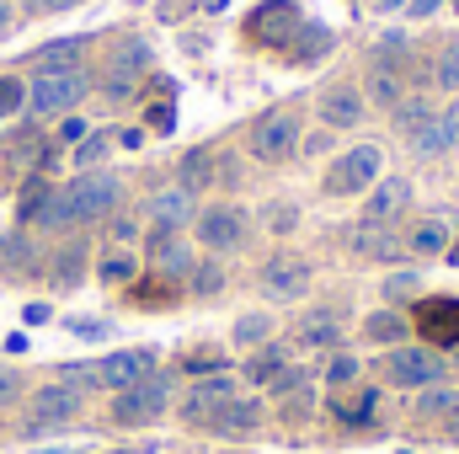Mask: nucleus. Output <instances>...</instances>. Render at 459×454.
<instances>
[{
    "mask_svg": "<svg viewBox=\"0 0 459 454\" xmlns=\"http://www.w3.org/2000/svg\"><path fill=\"white\" fill-rule=\"evenodd\" d=\"M321 123H326V128H352V123H363V97H358V86H326V92H321Z\"/></svg>",
    "mask_w": 459,
    "mask_h": 454,
    "instance_id": "obj_17",
    "label": "nucleus"
},
{
    "mask_svg": "<svg viewBox=\"0 0 459 454\" xmlns=\"http://www.w3.org/2000/svg\"><path fill=\"white\" fill-rule=\"evenodd\" d=\"M406 204H411V182H406V177H379V182L363 193V220H358V225H390Z\"/></svg>",
    "mask_w": 459,
    "mask_h": 454,
    "instance_id": "obj_11",
    "label": "nucleus"
},
{
    "mask_svg": "<svg viewBox=\"0 0 459 454\" xmlns=\"http://www.w3.org/2000/svg\"><path fill=\"white\" fill-rule=\"evenodd\" d=\"M54 198V182H43V177H32L27 188H22V198H16V225H32L38 214H43V204Z\"/></svg>",
    "mask_w": 459,
    "mask_h": 454,
    "instance_id": "obj_30",
    "label": "nucleus"
},
{
    "mask_svg": "<svg viewBox=\"0 0 459 454\" xmlns=\"http://www.w3.org/2000/svg\"><path fill=\"white\" fill-rule=\"evenodd\" d=\"M337 337H342L337 310H310V316L294 327V342H299V347H332Z\"/></svg>",
    "mask_w": 459,
    "mask_h": 454,
    "instance_id": "obj_23",
    "label": "nucleus"
},
{
    "mask_svg": "<svg viewBox=\"0 0 459 454\" xmlns=\"http://www.w3.org/2000/svg\"><path fill=\"white\" fill-rule=\"evenodd\" d=\"M411 11H417V16H428V11H438V0H411Z\"/></svg>",
    "mask_w": 459,
    "mask_h": 454,
    "instance_id": "obj_49",
    "label": "nucleus"
},
{
    "mask_svg": "<svg viewBox=\"0 0 459 454\" xmlns=\"http://www.w3.org/2000/svg\"><path fill=\"white\" fill-rule=\"evenodd\" d=\"M198 240L209 246V251H235L240 240H246V214L235 209V204H220V209H204L198 220Z\"/></svg>",
    "mask_w": 459,
    "mask_h": 454,
    "instance_id": "obj_10",
    "label": "nucleus"
},
{
    "mask_svg": "<svg viewBox=\"0 0 459 454\" xmlns=\"http://www.w3.org/2000/svg\"><path fill=\"white\" fill-rule=\"evenodd\" d=\"M417 289H422V278H417V273H395V278L385 284V300H411Z\"/></svg>",
    "mask_w": 459,
    "mask_h": 454,
    "instance_id": "obj_41",
    "label": "nucleus"
},
{
    "mask_svg": "<svg viewBox=\"0 0 459 454\" xmlns=\"http://www.w3.org/2000/svg\"><path fill=\"white\" fill-rule=\"evenodd\" d=\"M326 54H332V32H326L321 22H299V32L289 38V59L316 65V59H326Z\"/></svg>",
    "mask_w": 459,
    "mask_h": 454,
    "instance_id": "obj_21",
    "label": "nucleus"
},
{
    "mask_svg": "<svg viewBox=\"0 0 459 454\" xmlns=\"http://www.w3.org/2000/svg\"><path fill=\"white\" fill-rule=\"evenodd\" d=\"M81 0H22L27 16H54V11H75Z\"/></svg>",
    "mask_w": 459,
    "mask_h": 454,
    "instance_id": "obj_43",
    "label": "nucleus"
},
{
    "mask_svg": "<svg viewBox=\"0 0 459 454\" xmlns=\"http://www.w3.org/2000/svg\"><path fill=\"white\" fill-rule=\"evenodd\" d=\"M59 139H65V144H81V139H86V123H81V118H65V123H59Z\"/></svg>",
    "mask_w": 459,
    "mask_h": 454,
    "instance_id": "obj_45",
    "label": "nucleus"
},
{
    "mask_svg": "<svg viewBox=\"0 0 459 454\" xmlns=\"http://www.w3.org/2000/svg\"><path fill=\"white\" fill-rule=\"evenodd\" d=\"M379 182V144H358V150H347L332 161V171H326V193L332 198H358V193H368Z\"/></svg>",
    "mask_w": 459,
    "mask_h": 454,
    "instance_id": "obj_5",
    "label": "nucleus"
},
{
    "mask_svg": "<svg viewBox=\"0 0 459 454\" xmlns=\"http://www.w3.org/2000/svg\"><path fill=\"white\" fill-rule=\"evenodd\" d=\"M390 118H395V128H401L406 139H417V134L433 123V102H428V97H406L401 108H390Z\"/></svg>",
    "mask_w": 459,
    "mask_h": 454,
    "instance_id": "obj_29",
    "label": "nucleus"
},
{
    "mask_svg": "<svg viewBox=\"0 0 459 454\" xmlns=\"http://www.w3.org/2000/svg\"><path fill=\"white\" fill-rule=\"evenodd\" d=\"M150 70V48L144 43H117L113 54H108V70H102V97L108 102H123V97H134V86H139V75Z\"/></svg>",
    "mask_w": 459,
    "mask_h": 454,
    "instance_id": "obj_8",
    "label": "nucleus"
},
{
    "mask_svg": "<svg viewBox=\"0 0 459 454\" xmlns=\"http://www.w3.org/2000/svg\"><path fill=\"white\" fill-rule=\"evenodd\" d=\"M368 97H374L379 108H401V102H406L395 65H379V59H374V70H368Z\"/></svg>",
    "mask_w": 459,
    "mask_h": 454,
    "instance_id": "obj_27",
    "label": "nucleus"
},
{
    "mask_svg": "<svg viewBox=\"0 0 459 454\" xmlns=\"http://www.w3.org/2000/svg\"><path fill=\"white\" fill-rule=\"evenodd\" d=\"M455 369H459V353H455Z\"/></svg>",
    "mask_w": 459,
    "mask_h": 454,
    "instance_id": "obj_54",
    "label": "nucleus"
},
{
    "mask_svg": "<svg viewBox=\"0 0 459 454\" xmlns=\"http://www.w3.org/2000/svg\"><path fill=\"white\" fill-rule=\"evenodd\" d=\"M401 5H406V0H379V11H401Z\"/></svg>",
    "mask_w": 459,
    "mask_h": 454,
    "instance_id": "obj_52",
    "label": "nucleus"
},
{
    "mask_svg": "<svg viewBox=\"0 0 459 454\" xmlns=\"http://www.w3.org/2000/svg\"><path fill=\"white\" fill-rule=\"evenodd\" d=\"M332 412H337V423H352V428H358V423H368V417H374V390H368L363 401H352V406L332 401Z\"/></svg>",
    "mask_w": 459,
    "mask_h": 454,
    "instance_id": "obj_39",
    "label": "nucleus"
},
{
    "mask_svg": "<svg viewBox=\"0 0 459 454\" xmlns=\"http://www.w3.org/2000/svg\"><path fill=\"white\" fill-rule=\"evenodd\" d=\"M5 27H11V5L0 0V32H5Z\"/></svg>",
    "mask_w": 459,
    "mask_h": 454,
    "instance_id": "obj_50",
    "label": "nucleus"
},
{
    "mask_svg": "<svg viewBox=\"0 0 459 454\" xmlns=\"http://www.w3.org/2000/svg\"><path fill=\"white\" fill-rule=\"evenodd\" d=\"M363 337L368 342H401L406 337V321H401L395 310H374V316L363 321Z\"/></svg>",
    "mask_w": 459,
    "mask_h": 454,
    "instance_id": "obj_32",
    "label": "nucleus"
},
{
    "mask_svg": "<svg viewBox=\"0 0 459 454\" xmlns=\"http://www.w3.org/2000/svg\"><path fill=\"white\" fill-rule=\"evenodd\" d=\"M81 54H86V43H81V38H59V43L38 48L32 59H38V75H43V70H81Z\"/></svg>",
    "mask_w": 459,
    "mask_h": 454,
    "instance_id": "obj_25",
    "label": "nucleus"
},
{
    "mask_svg": "<svg viewBox=\"0 0 459 454\" xmlns=\"http://www.w3.org/2000/svg\"><path fill=\"white\" fill-rule=\"evenodd\" d=\"M22 108H27V86L16 75H0V118L22 113Z\"/></svg>",
    "mask_w": 459,
    "mask_h": 454,
    "instance_id": "obj_34",
    "label": "nucleus"
},
{
    "mask_svg": "<svg viewBox=\"0 0 459 454\" xmlns=\"http://www.w3.org/2000/svg\"><path fill=\"white\" fill-rule=\"evenodd\" d=\"M283 374V347H262L256 358H246V380L251 385H273Z\"/></svg>",
    "mask_w": 459,
    "mask_h": 454,
    "instance_id": "obj_31",
    "label": "nucleus"
},
{
    "mask_svg": "<svg viewBox=\"0 0 459 454\" xmlns=\"http://www.w3.org/2000/svg\"><path fill=\"white\" fill-rule=\"evenodd\" d=\"M59 198H65V209H70V225H97V220H108L117 209L123 182H117L113 171H86V177H75L70 188H59Z\"/></svg>",
    "mask_w": 459,
    "mask_h": 454,
    "instance_id": "obj_3",
    "label": "nucleus"
},
{
    "mask_svg": "<svg viewBox=\"0 0 459 454\" xmlns=\"http://www.w3.org/2000/svg\"><path fill=\"white\" fill-rule=\"evenodd\" d=\"M256 423H262V406H256L251 396H230V401H220V406L204 417V428L220 433V439H240V433H251Z\"/></svg>",
    "mask_w": 459,
    "mask_h": 454,
    "instance_id": "obj_14",
    "label": "nucleus"
},
{
    "mask_svg": "<svg viewBox=\"0 0 459 454\" xmlns=\"http://www.w3.org/2000/svg\"><path fill=\"white\" fill-rule=\"evenodd\" d=\"M267 332H273L267 316H240V321H235V342H246V347H251V342H267Z\"/></svg>",
    "mask_w": 459,
    "mask_h": 454,
    "instance_id": "obj_38",
    "label": "nucleus"
},
{
    "mask_svg": "<svg viewBox=\"0 0 459 454\" xmlns=\"http://www.w3.org/2000/svg\"><path fill=\"white\" fill-rule=\"evenodd\" d=\"M438 86L444 92H459V43H449L444 59H438Z\"/></svg>",
    "mask_w": 459,
    "mask_h": 454,
    "instance_id": "obj_40",
    "label": "nucleus"
},
{
    "mask_svg": "<svg viewBox=\"0 0 459 454\" xmlns=\"http://www.w3.org/2000/svg\"><path fill=\"white\" fill-rule=\"evenodd\" d=\"M134 230H139L134 220H113V235H117V240H134Z\"/></svg>",
    "mask_w": 459,
    "mask_h": 454,
    "instance_id": "obj_48",
    "label": "nucleus"
},
{
    "mask_svg": "<svg viewBox=\"0 0 459 454\" xmlns=\"http://www.w3.org/2000/svg\"><path fill=\"white\" fill-rule=\"evenodd\" d=\"M144 220L155 230L193 225V193H182V188H155V193L144 198Z\"/></svg>",
    "mask_w": 459,
    "mask_h": 454,
    "instance_id": "obj_15",
    "label": "nucleus"
},
{
    "mask_svg": "<svg viewBox=\"0 0 459 454\" xmlns=\"http://www.w3.org/2000/svg\"><path fill=\"white\" fill-rule=\"evenodd\" d=\"M166 406H171V380H160V374H144L139 385L117 390L113 423H123V428H144V423H155Z\"/></svg>",
    "mask_w": 459,
    "mask_h": 454,
    "instance_id": "obj_4",
    "label": "nucleus"
},
{
    "mask_svg": "<svg viewBox=\"0 0 459 454\" xmlns=\"http://www.w3.org/2000/svg\"><path fill=\"white\" fill-rule=\"evenodd\" d=\"M262 220H267L273 235H289V230L299 225V209H294V204H267V209H262Z\"/></svg>",
    "mask_w": 459,
    "mask_h": 454,
    "instance_id": "obj_35",
    "label": "nucleus"
},
{
    "mask_svg": "<svg viewBox=\"0 0 459 454\" xmlns=\"http://www.w3.org/2000/svg\"><path fill=\"white\" fill-rule=\"evenodd\" d=\"M220 284H225V273H220V267H214V262H209V267H198V273H193V289H198V294H214V289H220Z\"/></svg>",
    "mask_w": 459,
    "mask_h": 454,
    "instance_id": "obj_44",
    "label": "nucleus"
},
{
    "mask_svg": "<svg viewBox=\"0 0 459 454\" xmlns=\"http://www.w3.org/2000/svg\"><path fill=\"white\" fill-rule=\"evenodd\" d=\"M150 123H155V128H171V123H177V113H171V102H160V108L150 113Z\"/></svg>",
    "mask_w": 459,
    "mask_h": 454,
    "instance_id": "obj_47",
    "label": "nucleus"
},
{
    "mask_svg": "<svg viewBox=\"0 0 459 454\" xmlns=\"http://www.w3.org/2000/svg\"><path fill=\"white\" fill-rule=\"evenodd\" d=\"M299 139H305L299 108H267V113L246 128V155L262 161V166H283V161H294Z\"/></svg>",
    "mask_w": 459,
    "mask_h": 454,
    "instance_id": "obj_1",
    "label": "nucleus"
},
{
    "mask_svg": "<svg viewBox=\"0 0 459 454\" xmlns=\"http://www.w3.org/2000/svg\"><path fill=\"white\" fill-rule=\"evenodd\" d=\"M352 374H358V358H347V353H337V358L326 363V380H332L337 390H342V385H347V380H352Z\"/></svg>",
    "mask_w": 459,
    "mask_h": 454,
    "instance_id": "obj_42",
    "label": "nucleus"
},
{
    "mask_svg": "<svg viewBox=\"0 0 459 454\" xmlns=\"http://www.w3.org/2000/svg\"><path fill=\"white\" fill-rule=\"evenodd\" d=\"M352 251L368 257V262H395V257H406V240H395L390 225H358L352 230Z\"/></svg>",
    "mask_w": 459,
    "mask_h": 454,
    "instance_id": "obj_19",
    "label": "nucleus"
},
{
    "mask_svg": "<svg viewBox=\"0 0 459 454\" xmlns=\"http://www.w3.org/2000/svg\"><path fill=\"white\" fill-rule=\"evenodd\" d=\"M455 412H459V390H449V385L417 390V417H422V423H449Z\"/></svg>",
    "mask_w": 459,
    "mask_h": 454,
    "instance_id": "obj_24",
    "label": "nucleus"
},
{
    "mask_svg": "<svg viewBox=\"0 0 459 454\" xmlns=\"http://www.w3.org/2000/svg\"><path fill=\"white\" fill-rule=\"evenodd\" d=\"M81 412V396H75V385H43L38 396H32V406H27V428L32 433H43V428H59V423H70Z\"/></svg>",
    "mask_w": 459,
    "mask_h": 454,
    "instance_id": "obj_12",
    "label": "nucleus"
},
{
    "mask_svg": "<svg viewBox=\"0 0 459 454\" xmlns=\"http://www.w3.org/2000/svg\"><path fill=\"white\" fill-rule=\"evenodd\" d=\"M16 390H22V385H16V374H5V369H0V406H5V401H16Z\"/></svg>",
    "mask_w": 459,
    "mask_h": 454,
    "instance_id": "obj_46",
    "label": "nucleus"
},
{
    "mask_svg": "<svg viewBox=\"0 0 459 454\" xmlns=\"http://www.w3.org/2000/svg\"><path fill=\"white\" fill-rule=\"evenodd\" d=\"M256 284H262L267 300H299L310 289V267L299 257H267L262 273H256Z\"/></svg>",
    "mask_w": 459,
    "mask_h": 454,
    "instance_id": "obj_9",
    "label": "nucleus"
},
{
    "mask_svg": "<svg viewBox=\"0 0 459 454\" xmlns=\"http://www.w3.org/2000/svg\"><path fill=\"white\" fill-rule=\"evenodd\" d=\"M150 369H155V353H150V347L108 353V358L97 363V385H108V390H128V385H139Z\"/></svg>",
    "mask_w": 459,
    "mask_h": 454,
    "instance_id": "obj_13",
    "label": "nucleus"
},
{
    "mask_svg": "<svg viewBox=\"0 0 459 454\" xmlns=\"http://www.w3.org/2000/svg\"><path fill=\"white\" fill-rule=\"evenodd\" d=\"M134 267H139V262H134L128 251H113V257H102V284H128V278H134Z\"/></svg>",
    "mask_w": 459,
    "mask_h": 454,
    "instance_id": "obj_36",
    "label": "nucleus"
},
{
    "mask_svg": "<svg viewBox=\"0 0 459 454\" xmlns=\"http://www.w3.org/2000/svg\"><path fill=\"white\" fill-rule=\"evenodd\" d=\"M406 251H417V257H438V251H449V220H422V225L406 235Z\"/></svg>",
    "mask_w": 459,
    "mask_h": 454,
    "instance_id": "obj_26",
    "label": "nucleus"
},
{
    "mask_svg": "<svg viewBox=\"0 0 459 454\" xmlns=\"http://www.w3.org/2000/svg\"><path fill=\"white\" fill-rule=\"evenodd\" d=\"M385 380L401 385V390H428V385L444 380V358L428 353V347H395L385 358Z\"/></svg>",
    "mask_w": 459,
    "mask_h": 454,
    "instance_id": "obj_7",
    "label": "nucleus"
},
{
    "mask_svg": "<svg viewBox=\"0 0 459 454\" xmlns=\"http://www.w3.org/2000/svg\"><path fill=\"white\" fill-rule=\"evenodd\" d=\"M81 273H86V246H81V240H70V246L54 257L48 278H54V289H75V284H81Z\"/></svg>",
    "mask_w": 459,
    "mask_h": 454,
    "instance_id": "obj_28",
    "label": "nucleus"
},
{
    "mask_svg": "<svg viewBox=\"0 0 459 454\" xmlns=\"http://www.w3.org/2000/svg\"><path fill=\"white\" fill-rule=\"evenodd\" d=\"M422 337L459 342V300H428L422 305Z\"/></svg>",
    "mask_w": 459,
    "mask_h": 454,
    "instance_id": "obj_20",
    "label": "nucleus"
},
{
    "mask_svg": "<svg viewBox=\"0 0 459 454\" xmlns=\"http://www.w3.org/2000/svg\"><path fill=\"white\" fill-rule=\"evenodd\" d=\"M214 171H220L214 150H187L182 166H177V188H182V193H204V188L214 182Z\"/></svg>",
    "mask_w": 459,
    "mask_h": 454,
    "instance_id": "obj_22",
    "label": "nucleus"
},
{
    "mask_svg": "<svg viewBox=\"0 0 459 454\" xmlns=\"http://www.w3.org/2000/svg\"><path fill=\"white\" fill-rule=\"evenodd\" d=\"M0 262H11V273H27V262H32L27 240H22V235H5V240H0Z\"/></svg>",
    "mask_w": 459,
    "mask_h": 454,
    "instance_id": "obj_37",
    "label": "nucleus"
},
{
    "mask_svg": "<svg viewBox=\"0 0 459 454\" xmlns=\"http://www.w3.org/2000/svg\"><path fill=\"white\" fill-rule=\"evenodd\" d=\"M299 32V5L294 0H267L246 16V38L262 48H289V38Z\"/></svg>",
    "mask_w": 459,
    "mask_h": 454,
    "instance_id": "obj_6",
    "label": "nucleus"
},
{
    "mask_svg": "<svg viewBox=\"0 0 459 454\" xmlns=\"http://www.w3.org/2000/svg\"><path fill=\"white\" fill-rule=\"evenodd\" d=\"M150 267L166 273V278H187L198 262H193V246H187L177 230H155V235H150Z\"/></svg>",
    "mask_w": 459,
    "mask_h": 454,
    "instance_id": "obj_16",
    "label": "nucleus"
},
{
    "mask_svg": "<svg viewBox=\"0 0 459 454\" xmlns=\"http://www.w3.org/2000/svg\"><path fill=\"white\" fill-rule=\"evenodd\" d=\"M444 428H449V439H459V412L449 417V423H444Z\"/></svg>",
    "mask_w": 459,
    "mask_h": 454,
    "instance_id": "obj_51",
    "label": "nucleus"
},
{
    "mask_svg": "<svg viewBox=\"0 0 459 454\" xmlns=\"http://www.w3.org/2000/svg\"><path fill=\"white\" fill-rule=\"evenodd\" d=\"M220 5H225V0H204V11H220Z\"/></svg>",
    "mask_w": 459,
    "mask_h": 454,
    "instance_id": "obj_53",
    "label": "nucleus"
},
{
    "mask_svg": "<svg viewBox=\"0 0 459 454\" xmlns=\"http://www.w3.org/2000/svg\"><path fill=\"white\" fill-rule=\"evenodd\" d=\"M230 390H235V385H230V374H214V380H198V385L187 390V401H182V417L204 428V417H209V412H214L220 401H230Z\"/></svg>",
    "mask_w": 459,
    "mask_h": 454,
    "instance_id": "obj_18",
    "label": "nucleus"
},
{
    "mask_svg": "<svg viewBox=\"0 0 459 454\" xmlns=\"http://www.w3.org/2000/svg\"><path fill=\"white\" fill-rule=\"evenodd\" d=\"M86 97H91V75H86V70H43V75L27 86L32 118H70Z\"/></svg>",
    "mask_w": 459,
    "mask_h": 454,
    "instance_id": "obj_2",
    "label": "nucleus"
},
{
    "mask_svg": "<svg viewBox=\"0 0 459 454\" xmlns=\"http://www.w3.org/2000/svg\"><path fill=\"white\" fill-rule=\"evenodd\" d=\"M108 150H113L108 134H86V139L75 144V166H81V171H97V166L108 161Z\"/></svg>",
    "mask_w": 459,
    "mask_h": 454,
    "instance_id": "obj_33",
    "label": "nucleus"
}]
</instances>
